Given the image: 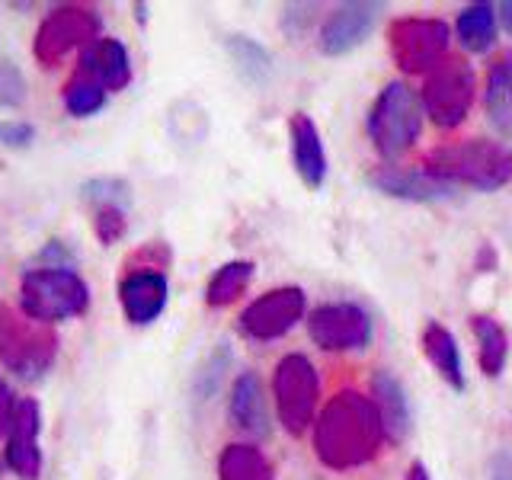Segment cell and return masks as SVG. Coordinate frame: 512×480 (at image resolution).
<instances>
[{
  "instance_id": "3957f363",
  "label": "cell",
  "mask_w": 512,
  "mask_h": 480,
  "mask_svg": "<svg viewBox=\"0 0 512 480\" xmlns=\"http://www.w3.org/2000/svg\"><path fill=\"white\" fill-rule=\"evenodd\" d=\"M58 359V333L52 324L26 317L0 304V365L23 381H42Z\"/></svg>"
},
{
  "instance_id": "d4e9b609",
  "label": "cell",
  "mask_w": 512,
  "mask_h": 480,
  "mask_svg": "<svg viewBox=\"0 0 512 480\" xmlns=\"http://www.w3.org/2000/svg\"><path fill=\"white\" fill-rule=\"evenodd\" d=\"M253 279V263L250 260H231L224 263L205 285V304L208 308H228L240 295L247 292Z\"/></svg>"
},
{
  "instance_id": "484cf974",
  "label": "cell",
  "mask_w": 512,
  "mask_h": 480,
  "mask_svg": "<svg viewBox=\"0 0 512 480\" xmlns=\"http://www.w3.org/2000/svg\"><path fill=\"white\" fill-rule=\"evenodd\" d=\"M106 100H109V90H103L96 80L84 77L80 71L64 84V109L77 119H87L93 112H100L106 106Z\"/></svg>"
},
{
  "instance_id": "f1b7e54d",
  "label": "cell",
  "mask_w": 512,
  "mask_h": 480,
  "mask_svg": "<svg viewBox=\"0 0 512 480\" xmlns=\"http://www.w3.org/2000/svg\"><path fill=\"white\" fill-rule=\"evenodd\" d=\"M80 199L87 205H103V202L128 205L132 202V186L119 180V176H93V180L80 186Z\"/></svg>"
},
{
  "instance_id": "44dd1931",
  "label": "cell",
  "mask_w": 512,
  "mask_h": 480,
  "mask_svg": "<svg viewBox=\"0 0 512 480\" xmlns=\"http://www.w3.org/2000/svg\"><path fill=\"white\" fill-rule=\"evenodd\" d=\"M423 352L432 362V368L439 372V378L448 384L452 391H464V368H461V352L452 330L439 320H429L423 327Z\"/></svg>"
},
{
  "instance_id": "7402d4cb",
  "label": "cell",
  "mask_w": 512,
  "mask_h": 480,
  "mask_svg": "<svg viewBox=\"0 0 512 480\" xmlns=\"http://www.w3.org/2000/svg\"><path fill=\"white\" fill-rule=\"evenodd\" d=\"M218 480H276V468L263 455V448L231 442L218 455Z\"/></svg>"
},
{
  "instance_id": "8fae6325",
  "label": "cell",
  "mask_w": 512,
  "mask_h": 480,
  "mask_svg": "<svg viewBox=\"0 0 512 480\" xmlns=\"http://www.w3.org/2000/svg\"><path fill=\"white\" fill-rule=\"evenodd\" d=\"M308 336L324 352H356L372 343V317L349 301L320 304L308 317Z\"/></svg>"
},
{
  "instance_id": "4fadbf2b",
  "label": "cell",
  "mask_w": 512,
  "mask_h": 480,
  "mask_svg": "<svg viewBox=\"0 0 512 480\" xmlns=\"http://www.w3.org/2000/svg\"><path fill=\"white\" fill-rule=\"evenodd\" d=\"M170 285L160 269H125L119 279V304L128 324L148 327L164 314Z\"/></svg>"
},
{
  "instance_id": "83f0119b",
  "label": "cell",
  "mask_w": 512,
  "mask_h": 480,
  "mask_svg": "<svg viewBox=\"0 0 512 480\" xmlns=\"http://www.w3.org/2000/svg\"><path fill=\"white\" fill-rule=\"evenodd\" d=\"M90 221H93V234L103 247L119 244L128 231V212H125V205H116V202L90 205Z\"/></svg>"
},
{
  "instance_id": "4dcf8cb0",
  "label": "cell",
  "mask_w": 512,
  "mask_h": 480,
  "mask_svg": "<svg viewBox=\"0 0 512 480\" xmlns=\"http://www.w3.org/2000/svg\"><path fill=\"white\" fill-rule=\"evenodd\" d=\"M36 141V128H32L29 122H20V119H13V122H0V144L4 148H29V144Z\"/></svg>"
},
{
  "instance_id": "5bb4252c",
  "label": "cell",
  "mask_w": 512,
  "mask_h": 480,
  "mask_svg": "<svg viewBox=\"0 0 512 480\" xmlns=\"http://www.w3.org/2000/svg\"><path fill=\"white\" fill-rule=\"evenodd\" d=\"M39 432H42V413L32 397H23L16 407V420L7 436V468L20 480H39L42 474V448H39Z\"/></svg>"
},
{
  "instance_id": "d6986e66",
  "label": "cell",
  "mask_w": 512,
  "mask_h": 480,
  "mask_svg": "<svg viewBox=\"0 0 512 480\" xmlns=\"http://www.w3.org/2000/svg\"><path fill=\"white\" fill-rule=\"evenodd\" d=\"M231 423L250 436H269V413H266V394L256 372H240L231 384L228 400Z\"/></svg>"
},
{
  "instance_id": "ba28073f",
  "label": "cell",
  "mask_w": 512,
  "mask_h": 480,
  "mask_svg": "<svg viewBox=\"0 0 512 480\" xmlns=\"http://www.w3.org/2000/svg\"><path fill=\"white\" fill-rule=\"evenodd\" d=\"M423 112L439 128H458L468 119L474 103V71L458 55H445L436 68L426 74L423 84Z\"/></svg>"
},
{
  "instance_id": "7c38bea8",
  "label": "cell",
  "mask_w": 512,
  "mask_h": 480,
  "mask_svg": "<svg viewBox=\"0 0 512 480\" xmlns=\"http://www.w3.org/2000/svg\"><path fill=\"white\" fill-rule=\"evenodd\" d=\"M384 4H365V0H352V4H340L327 23L320 26V52L324 55H349L352 48H359L378 23Z\"/></svg>"
},
{
  "instance_id": "7a4b0ae2",
  "label": "cell",
  "mask_w": 512,
  "mask_h": 480,
  "mask_svg": "<svg viewBox=\"0 0 512 480\" xmlns=\"http://www.w3.org/2000/svg\"><path fill=\"white\" fill-rule=\"evenodd\" d=\"M423 170L448 186L496 192L512 183V148L493 138L442 144L423 157Z\"/></svg>"
},
{
  "instance_id": "9a60e30c",
  "label": "cell",
  "mask_w": 512,
  "mask_h": 480,
  "mask_svg": "<svg viewBox=\"0 0 512 480\" xmlns=\"http://www.w3.org/2000/svg\"><path fill=\"white\" fill-rule=\"evenodd\" d=\"M368 186H375L384 196L407 199V202H448L455 199V186H448L426 170H404L394 164H381L368 170Z\"/></svg>"
},
{
  "instance_id": "d590c367",
  "label": "cell",
  "mask_w": 512,
  "mask_h": 480,
  "mask_svg": "<svg viewBox=\"0 0 512 480\" xmlns=\"http://www.w3.org/2000/svg\"><path fill=\"white\" fill-rule=\"evenodd\" d=\"M496 10H500V20H503L506 32H509V36H512V0H506V4H500V7H496Z\"/></svg>"
},
{
  "instance_id": "30bf717a",
  "label": "cell",
  "mask_w": 512,
  "mask_h": 480,
  "mask_svg": "<svg viewBox=\"0 0 512 480\" xmlns=\"http://www.w3.org/2000/svg\"><path fill=\"white\" fill-rule=\"evenodd\" d=\"M304 308H308V298H304V288L298 285H279L272 292L260 295L256 301H250L237 317V327L250 340H279L288 330H292L298 320L304 317Z\"/></svg>"
},
{
  "instance_id": "ac0fdd59",
  "label": "cell",
  "mask_w": 512,
  "mask_h": 480,
  "mask_svg": "<svg viewBox=\"0 0 512 480\" xmlns=\"http://www.w3.org/2000/svg\"><path fill=\"white\" fill-rule=\"evenodd\" d=\"M292 160H295V170L304 186L308 189L324 186L327 151H324V141H320L314 119L304 116V112H295L292 116Z\"/></svg>"
},
{
  "instance_id": "277c9868",
  "label": "cell",
  "mask_w": 512,
  "mask_h": 480,
  "mask_svg": "<svg viewBox=\"0 0 512 480\" xmlns=\"http://www.w3.org/2000/svg\"><path fill=\"white\" fill-rule=\"evenodd\" d=\"M365 132L388 164L404 157L423 132V100L407 84L394 80L375 96L365 116Z\"/></svg>"
},
{
  "instance_id": "e575fe53",
  "label": "cell",
  "mask_w": 512,
  "mask_h": 480,
  "mask_svg": "<svg viewBox=\"0 0 512 480\" xmlns=\"http://www.w3.org/2000/svg\"><path fill=\"white\" fill-rule=\"evenodd\" d=\"M407 480H432L429 471H426V464L423 461H413L410 468H407Z\"/></svg>"
},
{
  "instance_id": "cb8c5ba5",
  "label": "cell",
  "mask_w": 512,
  "mask_h": 480,
  "mask_svg": "<svg viewBox=\"0 0 512 480\" xmlns=\"http://www.w3.org/2000/svg\"><path fill=\"white\" fill-rule=\"evenodd\" d=\"M455 32L468 52L484 55L496 42V10L493 4H468L458 13Z\"/></svg>"
},
{
  "instance_id": "9c48e42d",
  "label": "cell",
  "mask_w": 512,
  "mask_h": 480,
  "mask_svg": "<svg viewBox=\"0 0 512 480\" xmlns=\"http://www.w3.org/2000/svg\"><path fill=\"white\" fill-rule=\"evenodd\" d=\"M388 52L407 74H429L448 55V26L439 16H397L388 26Z\"/></svg>"
},
{
  "instance_id": "f546056e",
  "label": "cell",
  "mask_w": 512,
  "mask_h": 480,
  "mask_svg": "<svg viewBox=\"0 0 512 480\" xmlns=\"http://www.w3.org/2000/svg\"><path fill=\"white\" fill-rule=\"evenodd\" d=\"M26 103V77L13 61H0V109H16Z\"/></svg>"
},
{
  "instance_id": "5b68a950",
  "label": "cell",
  "mask_w": 512,
  "mask_h": 480,
  "mask_svg": "<svg viewBox=\"0 0 512 480\" xmlns=\"http://www.w3.org/2000/svg\"><path fill=\"white\" fill-rule=\"evenodd\" d=\"M90 304V288L84 276L68 266H39L23 272L20 279V308L39 324H55L84 314Z\"/></svg>"
},
{
  "instance_id": "1f68e13d",
  "label": "cell",
  "mask_w": 512,
  "mask_h": 480,
  "mask_svg": "<svg viewBox=\"0 0 512 480\" xmlns=\"http://www.w3.org/2000/svg\"><path fill=\"white\" fill-rule=\"evenodd\" d=\"M16 407H20V400L13 397L7 381H0V436H10V426L16 420Z\"/></svg>"
},
{
  "instance_id": "e0dca14e",
  "label": "cell",
  "mask_w": 512,
  "mask_h": 480,
  "mask_svg": "<svg viewBox=\"0 0 512 480\" xmlns=\"http://www.w3.org/2000/svg\"><path fill=\"white\" fill-rule=\"evenodd\" d=\"M372 400L381 413V423H384V436H388L394 445L404 442L410 436V426H413V413H410V400L400 378L388 368H378L375 378H372Z\"/></svg>"
},
{
  "instance_id": "8992f818",
  "label": "cell",
  "mask_w": 512,
  "mask_h": 480,
  "mask_svg": "<svg viewBox=\"0 0 512 480\" xmlns=\"http://www.w3.org/2000/svg\"><path fill=\"white\" fill-rule=\"evenodd\" d=\"M103 32V16L90 4H61L52 7L36 29L32 55L42 68L64 61L74 48H90Z\"/></svg>"
},
{
  "instance_id": "6da1fadb",
  "label": "cell",
  "mask_w": 512,
  "mask_h": 480,
  "mask_svg": "<svg viewBox=\"0 0 512 480\" xmlns=\"http://www.w3.org/2000/svg\"><path fill=\"white\" fill-rule=\"evenodd\" d=\"M384 439L388 436L375 400L352 388L333 394L314 420V452L333 471L372 464Z\"/></svg>"
},
{
  "instance_id": "836d02e7",
  "label": "cell",
  "mask_w": 512,
  "mask_h": 480,
  "mask_svg": "<svg viewBox=\"0 0 512 480\" xmlns=\"http://www.w3.org/2000/svg\"><path fill=\"white\" fill-rule=\"evenodd\" d=\"M496 266V253H493V247H480V256H477V272H490Z\"/></svg>"
},
{
  "instance_id": "2e32d148",
  "label": "cell",
  "mask_w": 512,
  "mask_h": 480,
  "mask_svg": "<svg viewBox=\"0 0 512 480\" xmlns=\"http://www.w3.org/2000/svg\"><path fill=\"white\" fill-rule=\"evenodd\" d=\"M77 71L96 80L103 90L116 93L125 90L128 80H132V61H128V52L119 39H96L90 48H84Z\"/></svg>"
},
{
  "instance_id": "ffe728a7",
  "label": "cell",
  "mask_w": 512,
  "mask_h": 480,
  "mask_svg": "<svg viewBox=\"0 0 512 480\" xmlns=\"http://www.w3.org/2000/svg\"><path fill=\"white\" fill-rule=\"evenodd\" d=\"M484 109H487V122L496 132L503 138H512V52H500L490 61Z\"/></svg>"
},
{
  "instance_id": "d6a6232c",
  "label": "cell",
  "mask_w": 512,
  "mask_h": 480,
  "mask_svg": "<svg viewBox=\"0 0 512 480\" xmlns=\"http://www.w3.org/2000/svg\"><path fill=\"white\" fill-rule=\"evenodd\" d=\"M490 480H512V448H500L490 458Z\"/></svg>"
},
{
  "instance_id": "52a82bcc",
  "label": "cell",
  "mask_w": 512,
  "mask_h": 480,
  "mask_svg": "<svg viewBox=\"0 0 512 480\" xmlns=\"http://www.w3.org/2000/svg\"><path fill=\"white\" fill-rule=\"evenodd\" d=\"M272 397H276L279 423L288 436H304V429L314 423L317 397H320V378L317 368L301 352H288L279 359L276 375H272Z\"/></svg>"
},
{
  "instance_id": "603a6c76",
  "label": "cell",
  "mask_w": 512,
  "mask_h": 480,
  "mask_svg": "<svg viewBox=\"0 0 512 480\" xmlns=\"http://www.w3.org/2000/svg\"><path fill=\"white\" fill-rule=\"evenodd\" d=\"M471 330L477 336V362L487 378H500L509 359V336L503 324L490 314H474Z\"/></svg>"
},
{
  "instance_id": "4316f807",
  "label": "cell",
  "mask_w": 512,
  "mask_h": 480,
  "mask_svg": "<svg viewBox=\"0 0 512 480\" xmlns=\"http://www.w3.org/2000/svg\"><path fill=\"white\" fill-rule=\"evenodd\" d=\"M228 52L237 61V71L244 74L250 84H263V80L272 74V58L263 45H256L247 36H231L228 39Z\"/></svg>"
}]
</instances>
